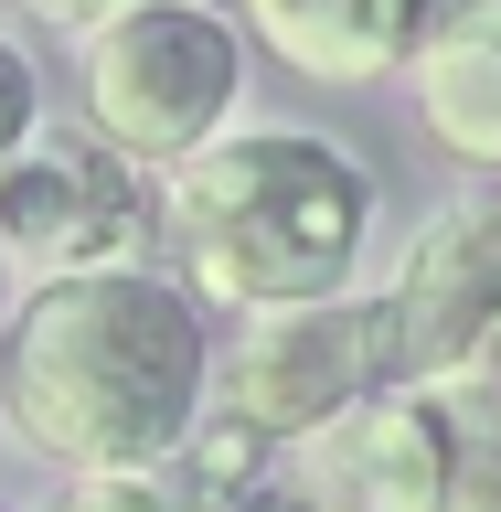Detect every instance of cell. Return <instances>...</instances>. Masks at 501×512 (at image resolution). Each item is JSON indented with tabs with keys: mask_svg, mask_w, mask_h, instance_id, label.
Wrapping results in <instances>:
<instances>
[{
	"mask_svg": "<svg viewBox=\"0 0 501 512\" xmlns=\"http://www.w3.org/2000/svg\"><path fill=\"white\" fill-rule=\"evenodd\" d=\"M235 512H310V502H299V491H246Z\"/></svg>",
	"mask_w": 501,
	"mask_h": 512,
	"instance_id": "obj_16",
	"label": "cell"
},
{
	"mask_svg": "<svg viewBox=\"0 0 501 512\" xmlns=\"http://www.w3.org/2000/svg\"><path fill=\"white\" fill-rule=\"evenodd\" d=\"M256 43L310 86H384L406 64L427 0H246Z\"/></svg>",
	"mask_w": 501,
	"mask_h": 512,
	"instance_id": "obj_9",
	"label": "cell"
},
{
	"mask_svg": "<svg viewBox=\"0 0 501 512\" xmlns=\"http://www.w3.org/2000/svg\"><path fill=\"white\" fill-rule=\"evenodd\" d=\"M395 75L416 86V118L438 128L448 160L501 171V0H427Z\"/></svg>",
	"mask_w": 501,
	"mask_h": 512,
	"instance_id": "obj_8",
	"label": "cell"
},
{
	"mask_svg": "<svg viewBox=\"0 0 501 512\" xmlns=\"http://www.w3.org/2000/svg\"><path fill=\"white\" fill-rule=\"evenodd\" d=\"M438 512H501V427L470 416L459 448H448V480H438Z\"/></svg>",
	"mask_w": 501,
	"mask_h": 512,
	"instance_id": "obj_12",
	"label": "cell"
},
{
	"mask_svg": "<svg viewBox=\"0 0 501 512\" xmlns=\"http://www.w3.org/2000/svg\"><path fill=\"white\" fill-rule=\"evenodd\" d=\"M267 459H278V438H267L256 416L203 406V416L182 427V448L160 459V470L182 480V502H192V512H235L246 491H267Z\"/></svg>",
	"mask_w": 501,
	"mask_h": 512,
	"instance_id": "obj_10",
	"label": "cell"
},
{
	"mask_svg": "<svg viewBox=\"0 0 501 512\" xmlns=\"http://www.w3.org/2000/svg\"><path fill=\"white\" fill-rule=\"evenodd\" d=\"M54 512H192V502L160 459H139V470H64Z\"/></svg>",
	"mask_w": 501,
	"mask_h": 512,
	"instance_id": "obj_11",
	"label": "cell"
},
{
	"mask_svg": "<svg viewBox=\"0 0 501 512\" xmlns=\"http://www.w3.org/2000/svg\"><path fill=\"white\" fill-rule=\"evenodd\" d=\"M288 448H299V502L310 512H438V480H448L459 427H448L438 384L384 374L374 395L331 406Z\"/></svg>",
	"mask_w": 501,
	"mask_h": 512,
	"instance_id": "obj_6",
	"label": "cell"
},
{
	"mask_svg": "<svg viewBox=\"0 0 501 512\" xmlns=\"http://www.w3.org/2000/svg\"><path fill=\"white\" fill-rule=\"evenodd\" d=\"M22 11H32V22H54V32H96L118 0H22Z\"/></svg>",
	"mask_w": 501,
	"mask_h": 512,
	"instance_id": "obj_15",
	"label": "cell"
},
{
	"mask_svg": "<svg viewBox=\"0 0 501 512\" xmlns=\"http://www.w3.org/2000/svg\"><path fill=\"white\" fill-rule=\"evenodd\" d=\"M384 331H395L406 384H459L501 342V203H459L416 224L406 267L384 288Z\"/></svg>",
	"mask_w": 501,
	"mask_h": 512,
	"instance_id": "obj_7",
	"label": "cell"
},
{
	"mask_svg": "<svg viewBox=\"0 0 501 512\" xmlns=\"http://www.w3.org/2000/svg\"><path fill=\"white\" fill-rule=\"evenodd\" d=\"M384 374H395L384 299H352V288H331V299H278V310H246V342L214 363L224 406L256 416L267 438H299V427H320L331 406L374 395Z\"/></svg>",
	"mask_w": 501,
	"mask_h": 512,
	"instance_id": "obj_5",
	"label": "cell"
},
{
	"mask_svg": "<svg viewBox=\"0 0 501 512\" xmlns=\"http://www.w3.org/2000/svg\"><path fill=\"white\" fill-rule=\"evenodd\" d=\"M32 128H43V75L22 64V43H0V160L22 150Z\"/></svg>",
	"mask_w": 501,
	"mask_h": 512,
	"instance_id": "obj_13",
	"label": "cell"
},
{
	"mask_svg": "<svg viewBox=\"0 0 501 512\" xmlns=\"http://www.w3.org/2000/svg\"><path fill=\"white\" fill-rule=\"evenodd\" d=\"M0 310H11V256H0Z\"/></svg>",
	"mask_w": 501,
	"mask_h": 512,
	"instance_id": "obj_17",
	"label": "cell"
},
{
	"mask_svg": "<svg viewBox=\"0 0 501 512\" xmlns=\"http://www.w3.org/2000/svg\"><path fill=\"white\" fill-rule=\"evenodd\" d=\"M171 224L192 256V299L224 310H278V299H331L363 267L374 235V182L342 139L320 128H235L171 160Z\"/></svg>",
	"mask_w": 501,
	"mask_h": 512,
	"instance_id": "obj_2",
	"label": "cell"
},
{
	"mask_svg": "<svg viewBox=\"0 0 501 512\" xmlns=\"http://www.w3.org/2000/svg\"><path fill=\"white\" fill-rule=\"evenodd\" d=\"M246 96V43L214 0H118L86 32V128L128 160L203 150Z\"/></svg>",
	"mask_w": 501,
	"mask_h": 512,
	"instance_id": "obj_3",
	"label": "cell"
},
{
	"mask_svg": "<svg viewBox=\"0 0 501 512\" xmlns=\"http://www.w3.org/2000/svg\"><path fill=\"white\" fill-rule=\"evenodd\" d=\"M150 182L107 139H43L0 160V256L11 278H64V267H139L150 256Z\"/></svg>",
	"mask_w": 501,
	"mask_h": 512,
	"instance_id": "obj_4",
	"label": "cell"
},
{
	"mask_svg": "<svg viewBox=\"0 0 501 512\" xmlns=\"http://www.w3.org/2000/svg\"><path fill=\"white\" fill-rule=\"evenodd\" d=\"M438 395H470V406H480V416H491V427H501V342L480 352V363H470V374H459V384H438Z\"/></svg>",
	"mask_w": 501,
	"mask_h": 512,
	"instance_id": "obj_14",
	"label": "cell"
},
{
	"mask_svg": "<svg viewBox=\"0 0 501 512\" xmlns=\"http://www.w3.org/2000/svg\"><path fill=\"white\" fill-rule=\"evenodd\" d=\"M214 406L203 299L160 267H64L32 278L0 320V416L54 470L171 459Z\"/></svg>",
	"mask_w": 501,
	"mask_h": 512,
	"instance_id": "obj_1",
	"label": "cell"
}]
</instances>
